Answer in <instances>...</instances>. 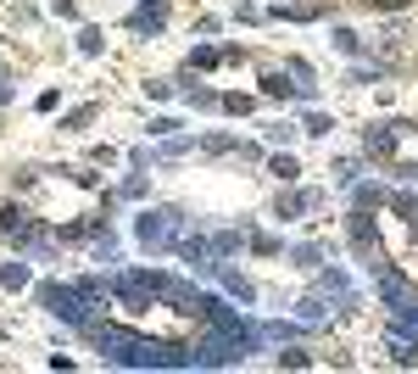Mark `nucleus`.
<instances>
[{"instance_id":"4","label":"nucleus","mask_w":418,"mask_h":374,"mask_svg":"<svg viewBox=\"0 0 418 374\" xmlns=\"http://www.w3.org/2000/svg\"><path fill=\"white\" fill-rule=\"evenodd\" d=\"M391 146H396V140H391V129H368V151H379V156H391Z\"/></svg>"},{"instance_id":"5","label":"nucleus","mask_w":418,"mask_h":374,"mask_svg":"<svg viewBox=\"0 0 418 374\" xmlns=\"http://www.w3.org/2000/svg\"><path fill=\"white\" fill-rule=\"evenodd\" d=\"M28 218H23V207H0V229H23Z\"/></svg>"},{"instance_id":"2","label":"nucleus","mask_w":418,"mask_h":374,"mask_svg":"<svg viewBox=\"0 0 418 374\" xmlns=\"http://www.w3.org/2000/svg\"><path fill=\"white\" fill-rule=\"evenodd\" d=\"M45 307H51V313H62V318H72V324H84V318H89L84 297L68 291V285H45Z\"/></svg>"},{"instance_id":"3","label":"nucleus","mask_w":418,"mask_h":374,"mask_svg":"<svg viewBox=\"0 0 418 374\" xmlns=\"http://www.w3.org/2000/svg\"><path fill=\"white\" fill-rule=\"evenodd\" d=\"M173 218H179V213H145V218H139V240H145V246H167Z\"/></svg>"},{"instance_id":"1","label":"nucleus","mask_w":418,"mask_h":374,"mask_svg":"<svg viewBox=\"0 0 418 374\" xmlns=\"http://www.w3.org/2000/svg\"><path fill=\"white\" fill-rule=\"evenodd\" d=\"M95 341H101V352L106 358H118V363H190V352L184 347H162V341H139V335H123V330H95Z\"/></svg>"}]
</instances>
